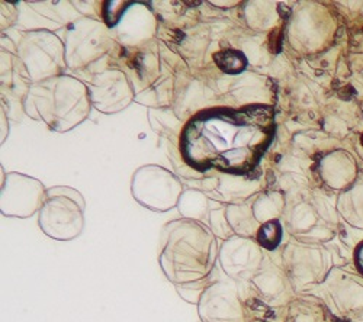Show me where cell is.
Listing matches in <instances>:
<instances>
[{
	"mask_svg": "<svg viewBox=\"0 0 363 322\" xmlns=\"http://www.w3.org/2000/svg\"><path fill=\"white\" fill-rule=\"evenodd\" d=\"M274 131V109L269 106L209 110L189 122L184 153L201 170L246 173L264 154Z\"/></svg>",
	"mask_w": 363,
	"mask_h": 322,
	"instance_id": "6da1fadb",
	"label": "cell"
},
{
	"mask_svg": "<svg viewBox=\"0 0 363 322\" xmlns=\"http://www.w3.org/2000/svg\"><path fill=\"white\" fill-rule=\"evenodd\" d=\"M257 240L266 250H275L282 240V226L278 221L263 224L257 232Z\"/></svg>",
	"mask_w": 363,
	"mask_h": 322,
	"instance_id": "7a4b0ae2",
	"label": "cell"
},
{
	"mask_svg": "<svg viewBox=\"0 0 363 322\" xmlns=\"http://www.w3.org/2000/svg\"><path fill=\"white\" fill-rule=\"evenodd\" d=\"M216 63L223 71L234 74L245 70L247 62L245 55L238 51H223L216 55Z\"/></svg>",
	"mask_w": 363,
	"mask_h": 322,
	"instance_id": "3957f363",
	"label": "cell"
},
{
	"mask_svg": "<svg viewBox=\"0 0 363 322\" xmlns=\"http://www.w3.org/2000/svg\"><path fill=\"white\" fill-rule=\"evenodd\" d=\"M354 265H356L357 270L363 275V241L357 246V248L354 251Z\"/></svg>",
	"mask_w": 363,
	"mask_h": 322,
	"instance_id": "277c9868",
	"label": "cell"
},
{
	"mask_svg": "<svg viewBox=\"0 0 363 322\" xmlns=\"http://www.w3.org/2000/svg\"><path fill=\"white\" fill-rule=\"evenodd\" d=\"M360 141H362V145H363V134H362V137H360Z\"/></svg>",
	"mask_w": 363,
	"mask_h": 322,
	"instance_id": "5b68a950",
	"label": "cell"
}]
</instances>
